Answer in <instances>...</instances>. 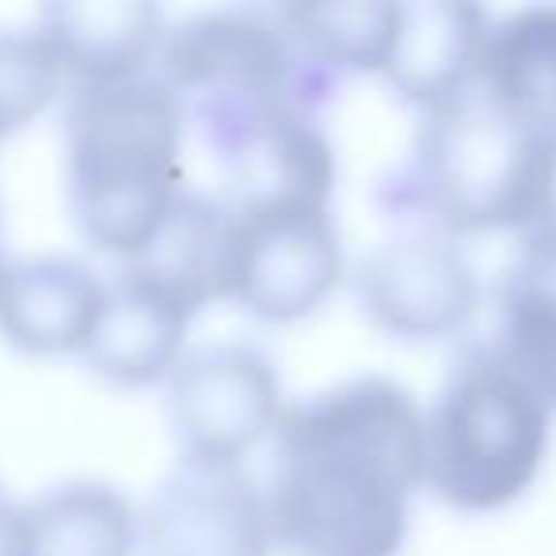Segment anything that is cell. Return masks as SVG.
I'll return each instance as SVG.
<instances>
[{
	"label": "cell",
	"mask_w": 556,
	"mask_h": 556,
	"mask_svg": "<svg viewBox=\"0 0 556 556\" xmlns=\"http://www.w3.org/2000/svg\"><path fill=\"white\" fill-rule=\"evenodd\" d=\"M424 408L386 374L287 404L267 507L290 556H401L424 488Z\"/></svg>",
	"instance_id": "1"
},
{
	"label": "cell",
	"mask_w": 556,
	"mask_h": 556,
	"mask_svg": "<svg viewBox=\"0 0 556 556\" xmlns=\"http://www.w3.org/2000/svg\"><path fill=\"white\" fill-rule=\"evenodd\" d=\"M65 199L96 252L134 260L184 187L187 118L156 73L65 92Z\"/></svg>",
	"instance_id": "2"
},
{
	"label": "cell",
	"mask_w": 556,
	"mask_h": 556,
	"mask_svg": "<svg viewBox=\"0 0 556 556\" xmlns=\"http://www.w3.org/2000/svg\"><path fill=\"white\" fill-rule=\"evenodd\" d=\"M553 408L488 340H465L424 412V488L462 515L518 503L548 462Z\"/></svg>",
	"instance_id": "3"
},
{
	"label": "cell",
	"mask_w": 556,
	"mask_h": 556,
	"mask_svg": "<svg viewBox=\"0 0 556 556\" xmlns=\"http://www.w3.org/2000/svg\"><path fill=\"white\" fill-rule=\"evenodd\" d=\"M538 134L515 126L480 92L419 115L408 156L378 184V206L412 229L454 240L510 232L530 214Z\"/></svg>",
	"instance_id": "4"
},
{
	"label": "cell",
	"mask_w": 556,
	"mask_h": 556,
	"mask_svg": "<svg viewBox=\"0 0 556 556\" xmlns=\"http://www.w3.org/2000/svg\"><path fill=\"white\" fill-rule=\"evenodd\" d=\"M156 77L199 141L275 108H328L336 85L298 58L278 9H214L168 27Z\"/></svg>",
	"instance_id": "5"
},
{
	"label": "cell",
	"mask_w": 556,
	"mask_h": 556,
	"mask_svg": "<svg viewBox=\"0 0 556 556\" xmlns=\"http://www.w3.org/2000/svg\"><path fill=\"white\" fill-rule=\"evenodd\" d=\"M340 282L343 240L332 206H229L225 302L263 325H294L313 317Z\"/></svg>",
	"instance_id": "6"
},
{
	"label": "cell",
	"mask_w": 556,
	"mask_h": 556,
	"mask_svg": "<svg viewBox=\"0 0 556 556\" xmlns=\"http://www.w3.org/2000/svg\"><path fill=\"white\" fill-rule=\"evenodd\" d=\"M355 298L363 317L389 340L450 343L472 328L484 287L462 240L408 229L358 260Z\"/></svg>",
	"instance_id": "7"
},
{
	"label": "cell",
	"mask_w": 556,
	"mask_h": 556,
	"mask_svg": "<svg viewBox=\"0 0 556 556\" xmlns=\"http://www.w3.org/2000/svg\"><path fill=\"white\" fill-rule=\"evenodd\" d=\"M282 378L252 343L187 351L168 378V427L187 462L240 465L282 424Z\"/></svg>",
	"instance_id": "8"
},
{
	"label": "cell",
	"mask_w": 556,
	"mask_h": 556,
	"mask_svg": "<svg viewBox=\"0 0 556 556\" xmlns=\"http://www.w3.org/2000/svg\"><path fill=\"white\" fill-rule=\"evenodd\" d=\"M141 538L153 556H267L275 548L267 488L244 465L179 457L149 495Z\"/></svg>",
	"instance_id": "9"
},
{
	"label": "cell",
	"mask_w": 556,
	"mask_h": 556,
	"mask_svg": "<svg viewBox=\"0 0 556 556\" xmlns=\"http://www.w3.org/2000/svg\"><path fill=\"white\" fill-rule=\"evenodd\" d=\"M222 164V202L229 206H275L317 202L332 206L336 149L320 115L305 108H275L202 141Z\"/></svg>",
	"instance_id": "10"
},
{
	"label": "cell",
	"mask_w": 556,
	"mask_h": 556,
	"mask_svg": "<svg viewBox=\"0 0 556 556\" xmlns=\"http://www.w3.org/2000/svg\"><path fill=\"white\" fill-rule=\"evenodd\" d=\"M108 302V278L73 255L9 260L0 275V340L24 355H85Z\"/></svg>",
	"instance_id": "11"
},
{
	"label": "cell",
	"mask_w": 556,
	"mask_h": 556,
	"mask_svg": "<svg viewBox=\"0 0 556 556\" xmlns=\"http://www.w3.org/2000/svg\"><path fill=\"white\" fill-rule=\"evenodd\" d=\"M42 39L50 42L65 80L123 85L156 73L168 16L149 0H54L39 9Z\"/></svg>",
	"instance_id": "12"
},
{
	"label": "cell",
	"mask_w": 556,
	"mask_h": 556,
	"mask_svg": "<svg viewBox=\"0 0 556 556\" xmlns=\"http://www.w3.org/2000/svg\"><path fill=\"white\" fill-rule=\"evenodd\" d=\"M492 16L457 0L401 4L396 42L386 65V85L419 115L477 92L480 58Z\"/></svg>",
	"instance_id": "13"
},
{
	"label": "cell",
	"mask_w": 556,
	"mask_h": 556,
	"mask_svg": "<svg viewBox=\"0 0 556 556\" xmlns=\"http://www.w3.org/2000/svg\"><path fill=\"white\" fill-rule=\"evenodd\" d=\"M191 325L194 313H187L130 267H118V275L108 278V302L80 363L111 386H156L168 381L172 370L184 363Z\"/></svg>",
	"instance_id": "14"
},
{
	"label": "cell",
	"mask_w": 556,
	"mask_h": 556,
	"mask_svg": "<svg viewBox=\"0 0 556 556\" xmlns=\"http://www.w3.org/2000/svg\"><path fill=\"white\" fill-rule=\"evenodd\" d=\"M484 340L556 416V244H515Z\"/></svg>",
	"instance_id": "15"
},
{
	"label": "cell",
	"mask_w": 556,
	"mask_h": 556,
	"mask_svg": "<svg viewBox=\"0 0 556 556\" xmlns=\"http://www.w3.org/2000/svg\"><path fill=\"white\" fill-rule=\"evenodd\" d=\"M225 263H229V206L222 194L187 187L156 237L123 267L199 317L206 305L225 302Z\"/></svg>",
	"instance_id": "16"
},
{
	"label": "cell",
	"mask_w": 556,
	"mask_h": 556,
	"mask_svg": "<svg viewBox=\"0 0 556 556\" xmlns=\"http://www.w3.org/2000/svg\"><path fill=\"white\" fill-rule=\"evenodd\" d=\"M477 92L522 130H556V4L492 20Z\"/></svg>",
	"instance_id": "17"
},
{
	"label": "cell",
	"mask_w": 556,
	"mask_h": 556,
	"mask_svg": "<svg viewBox=\"0 0 556 556\" xmlns=\"http://www.w3.org/2000/svg\"><path fill=\"white\" fill-rule=\"evenodd\" d=\"M278 20L287 27L298 58L340 85L358 73H386L396 42L401 4L396 0H328V4H282Z\"/></svg>",
	"instance_id": "18"
},
{
	"label": "cell",
	"mask_w": 556,
	"mask_h": 556,
	"mask_svg": "<svg viewBox=\"0 0 556 556\" xmlns=\"http://www.w3.org/2000/svg\"><path fill=\"white\" fill-rule=\"evenodd\" d=\"M35 556H134L141 518L103 480H65L27 503Z\"/></svg>",
	"instance_id": "19"
},
{
	"label": "cell",
	"mask_w": 556,
	"mask_h": 556,
	"mask_svg": "<svg viewBox=\"0 0 556 556\" xmlns=\"http://www.w3.org/2000/svg\"><path fill=\"white\" fill-rule=\"evenodd\" d=\"M65 73L39 27H0V141L58 103Z\"/></svg>",
	"instance_id": "20"
},
{
	"label": "cell",
	"mask_w": 556,
	"mask_h": 556,
	"mask_svg": "<svg viewBox=\"0 0 556 556\" xmlns=\"http://www.w3.org/2000/svg\"><path fill=\"white\" fill-rule=\"evenodd\" d=\"M515 244H556V130L538 134L530 214Z\"/></svg>",
	"instance_id": "21"
},
{
	"label": "cell",
	"mask_w": 556,
	"mask_h": 556,
	"mask_svg": "<svg viewBox=\"0 0 556 556\" xmlns=\"http://www.w3.org/2000/svg\"><path fill=\"white\" fill-rule=\"evenodd\" d=\"M0 556H35L27 507L12 503L9 495H0Z\"/></svg>",
	"instance_id": "22"
},
{
	"label": "cell",
	"mask_w": 556,
	"mask_h": 556,
	"mask_svg": "<svg viewBox=\"0 0 556 556\" xmlns=\"http://www.w3.org/2000/svg\"><path fill=\"white\" fill-rule=\"evenodd\" d=\"M4 267H9V260H4V248H0V275H4Z\"/></svg>",
	"instance_id": "23"
}]
</instances>
